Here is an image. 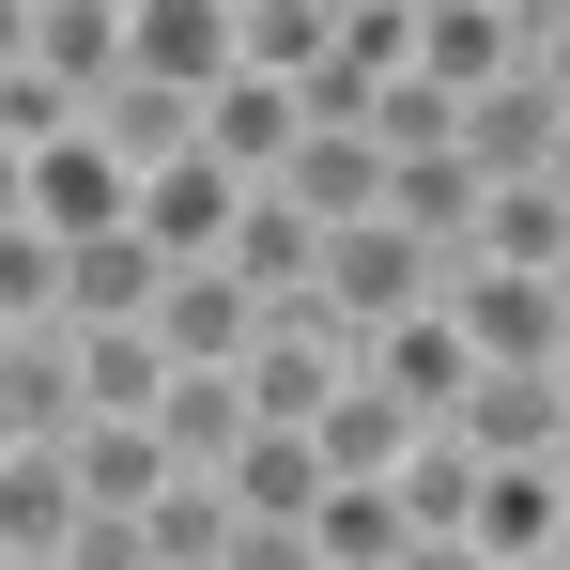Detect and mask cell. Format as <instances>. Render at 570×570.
Returning a JSON list of instances; mask_svg holds the SVG:
<instances>
[{
	"instance_id": "6da1fadb",
	"label": "cell",
	"mask_w": 570,
	"mask_h": 570,
	"mask_svg": "<svg viewBox=\"0 0 570 570\" xmlns=\"http://www.w3.org/2000/svg\"><path fill=\"white\" fill-rule=\"evenodd\" d=\"M432 293H448V263H432L401 216H355V232H324V308L355 324V355H371L385 324H416Z\"/></svg>"
},
{
	"instance_id": "7a4b0ae2",
	"label": "cell",
	"mask_w": 570,
	"mask_h": 570,
	"mask_svg": "<svg viewBox=\"0 0 570 570\" xmlns=\"http://www.w3.org/2000/svg\"><path fill=\"white\" fill-rule=\"evenodd\" d=\"M448 324H463L478 371H556L570 355V293L524 263H448Z\"/></svg>"
},
{
	"instance_id": "3957f363",
	"label": "cell",
	"mask_w": 570,
	"mask_h": 570,
	"mask_svg": "<svg viewBox=\"0 0 570 570\" xmlns=\"http://www.w3.org/2000/svg\"><path fill=\"white\" fill-rule=\"evenodd\" d=\"M232 216H247V170H232V155L139 170V247H155V263H232Z\"/></svg>"
},
{
	"instance_id": "277c9868",
	"label": "cell",
	"mask_w": 570,
	"mask_h": 570,
	"mask_svg": "<svg viewBox=\"0 0 570 570\" xmlns=\"http://www.w3.org/2000/svg\"><path fill=\"white\" fill-rule=\"evenodd\" d=\"M247 340H263V293L232 278V263H170V293H155V355H170V371H247Z\"/></svg>"
},
{
	"instance_id": "5b68a950",
	"label": "cell",
	"mask_w": 570,
	"mask_h": 570,
	"mask_svg": "<svg viewBox=\"0 0 570 570\" xmlns=\"http://www.w3.org/2000/svg\"><path fill=\"white\" fill-rule=\"evenodd\" d=\"M31 232H62V247H94V232H139V170L108 155L94 124L31 155Z\"/></svg>"
},
{
	"instance_id": "8992f818",
	"label": "cell",
	"mask_w": 570,
	"mask_h": 570,
	"mask_svg": "<svg viewBox=\"0 0 570 570\" xmlns=\"http://www.w3.org/2000/svg\"><path fill=\"white\" fill-rule=\"evenodd\" d=\"M263 186H278L308 232H355V216H385V139H371V124H308Z\"/></svg>"
},
{
	"instance_id": "52a82bcc",
	"label": "cell",
	"mask_w": 570,
	"mask_h": 570,
	"mask_svg": "<svg viewBox=\"0 0 570 570\" xmlns=\"http://www.w3.org/2000/svg\"><path fill=\"white\" fill-rule=\"evenodd\" d=\"M355 371H371L385 401H401V416H432V432H448V416H463V385H478V355H463V324H448V293H432L416 324H385Z\"/></svg>"
},
{
	"instance_id": "ba28073f",
	"label": "cell",
	"mask_w": 570,
	"mask_h": 570,
	"mask_svg": "<svg viewBox=\"0 0 570 570\" xmlns=\"http://www.w3.org/2000/svg\"><path fill=\"white\" fill-rule=\"evenodd\" d=\"M448 432H463L478 463H556V448H570V385L556 371H478Z\"/></svg>"
},
{
	"instance_id": "9c48e42d",
	"label": "cell",
	"mask_w": 570,
	"mask_h": 570,
	"mask_svg": "<svg viewBox=\"0 0 570 570\" xmlns=\"http://www.w3.org/2000/svg\"><path fill=\"white\" fill-rule=\"evenodd\" d=\"M62 432H78V340L0 324V448H62Z\"/></svg>"
},
{
	"instance_id": "30bf717a",
	"label": "cell",
	"mask_w": 570,
	"mask_h": 570,
	"mask_svg": "<svg viewBox=\"0 0 570 570\" xmlns=\"http://www.w3.org/2000/svg\"><path fill=\"white\" fill-rule=\"evenodd\" d=\"M124 78H170V94L247 78V62H232V0H139V16H124Z\"/></svg>"
},
{
	"instance_id": "8fae6325",
	"label": "cell",
	"mask_w": 570,
	"mask_h": 570,
	"mask_svg": "<svg viewBox=\"0 0 570 570\" xmlns=\"http://www.w3.org/2000/svg\"><path fill=\"white\" fill-rule=\"evenodd\" d=\"M463 170L478 186H540V170H556V94H540V78L463 94Z\"/></svg>"
},
{
	"instance_id": "7c38bea8",
	"label": "cell",
	"mask_w": 570,
	"mask_h": 570,
	"mask_svg": "<svg viewBox=\"0 0 570 570\" xmlns=\"http://www.w3.org/2000/svg\"><path fill=\"white\" fill-rule=\"evenodd\" d=\"M247 432H263V416H247V371H170L155 385V448H170L186 478H232Z\"/></svg>"
},
{
	"instance_id": "4fadbf2b",
	"label": "cell",
	"mask_w": 570,
	"mask_h": 570,
	"mask_svg": "<svg viewBox=\"0 0 570 570\" xmlns=\"http://www.w3.org/2000/svg\"><path fill=\"white\" fill-rule=\"evenodd\" d=\"M62 540H78V463L62 448H0V556L62 570Z\"/></svg>"
},
{
	"instance_id": "5bb4252c",
	"label": "cell",
	"mask_w": 570,
	"mask_h": 570,
	"mask_svg": "<svg viewBox=\"0 0 570 570\" xmlns=\"http://www.w3.org/2000/svg\"><path fill=\"white\" fill-rule=\"evenodd\" d=\"M293 139H308V94H293V78H216V94H200V155H232L247 186L278 170Z\"/></svg>"
},
{
	"instance_id": "9a60e30c",
	"label": "cell",
	"mask_w": 570,
	"mask_h": 570,
	"mask_svg": "<svg viewBox=\"0 0 570 570\" xmlns=\"http://www.w3.org/2000/svg\"><path fill=\"white\" fill-rule=\"evenodd\" d=\"M478 200H493V186L463 170V139H448V155H385V216H401L432 263H463V247H478Z\"/></svg>"
},
{
	"instance_id": "2e32d148",
	"label": "cell",
	"mask_w": 570,
	"mask_h": 570,
	"mask_svg": "<svg viewBox=\"0 0 570 570\" xmlns=\"http://www.w3.org/2000/svg\"><path fill=\"white\" fill-rule=\"evenodd\" d=\"M216 493H232V524H324V493H340V478H324V448H308V432H247Z\"/></svg>"
},
{
	"instance_id": "e0dca14e",
	"label": "cell",
	"mask_w": 570,
	"mask_h": 570,
	"mask_svg": "<svg viewBox=\"0 0 570 570\" xmlns=\"http://www.w3.org/2000/svg\"><path fill=\"white\" fill-rule=\"evenodd\" d=\"M62 463H78V509H155V493L186 478L170 448H155V416H78Z\"/></svg>"
},
{
	"instance_id": "ac0fdd59",
	"label": "cell",
	"mask_w": 570,
	"mask_h": 570,
	"mask_svg": "<svg viewBox=\"0 0 570 570\" xmlns=\"http://www.w3.org/2000/svg\"><path fill=\"white\" fill-rule=\"evenodd\" d=\"M556 524H570L556 463H493V478H478V524H463V540H478L493 570H540V556H556Z\"/></svg>"
},
{
	"instance_id": "d6986e66",
	"label": "cell",
	"mask_w": 570,
	"mask_h": 570,
	"mask_svg": "<svg viewBox=\"0 0 570 570\" xmlns=\"http://www.w3.org/2000/svg\"><path fill=\"white\" fill-rule=\"evenodd\" d=\"M78 278H62V340L78 324H155V293H170V263L139 247V232H94V247H62Z\"/></svg>"
},
{
	"instance_id": "ffe728a7",
	"label": "cell",
	"mask_w": 570,
	"mask_h": 570,
	"mask_svg": "<svg viewBox=\"0 0 570 570\" xmlns=\"http://www.w3.org/2000/svg\"><path fill=\"white\" fill-rule=\"evenodd\" d=\"M78 124H94L124 170H170V155H200V94H170V78H108Z\"/></svg>"
},
{
	"instance_id": "44dd1931",
	"label": "cell",
	"mask_w": 570,
	"mask_h": 570,
	"mask_svg": "<svg viewBox=\"0 0 570 570\" xmlns=\"http://www.w3.org/2000/svg\"><path fill=\"white\" fill-rule=\"evenodd\" d=\"M232 62L324 94V78H340V16H324V0H247V16H232Z\"/></svg>"
},
{
	"instance_id": "7402d4cb",
	"label": "cell",
	"mask_w": 570,
	"mask_h": 570,
	"mask_svg": "<svg viewBox=\"0 0 570 570\" xmlns=\"http://www.w3.org/2000/svg\"><path fill=\"white\" fill-rule=\"evenodd\" d=\"M416 432H432V416H401V401H385L371 371H355L340 401H324V416H308V448H324V478H401V448H416Z\"/></svg>"
},
{
	"instance_id": "603a6c76",
	"label": "cell",
	"mask_w": 570,
	"mask_h": 570,
	"mask_svg": "<svg viewBox=\"0 0 570 570\" xmlns=\"http://www.w3.org/2000/svg\"><path fill=\"white\" fill-rule=\"evenodd\" d=\"M478 478H493V463H478L463 432H416L385 493H401V524H416V540H463V524H478Z\"/></svg>"
},
{
	"instance_id": "cb8c5ba5",
	"label": "cell",
	"mask_w": 570,
	"mask_h": 570,
	"mask_svg": "<svg viewBox=\"0 0 570 570\" xmlns=\"http://www.w3.org/2000/svg\"><path fill=\"white\" fill-rule=\"evenodd\" d=\"M232 278L278 308V293H308V278H324V232H308L278 186H247V216H232Z\"/></svg>"
},
{
	"instance_id": "d4e9b609",
	"label": "cell",
	"mask_w": 570,
	"mask_h": 570,
	"mask_svg": "<svg viewBox=\"0 0 570 570\" xmlns=\"http://www.w3.org/2000/svg\"><path fill=\"white\" fill-rule=\"evenodd\" d=\"M31 62L94 108L108 78H124V0H47V16H31Z\"/></svg>"
},
{
	"instance_id": "484cf974",
	"label": "cell",
	"mask_w": 570,
	"mask_h": 570,
	"mask_svg": "<svg viewBox=\"0 0 570 570\" xmlns=\"http://www.w3.org/2000/svg\"><path fill=\"white\" fill-rule=\"evenodd\" d=\"M155 385H170L155 324H78V416H155Z\"/></svg>"
},
{
	"instance_id": "4316f807",
	"label": "cell",
	"mask_w": 570,
	"mask_h": 570,
	"mask_svg": "<svg viewBox=\"0 0 570 570\" xmlns=\"http://www.w3.org/2000/svg\"><path fill=\"white\" fill-rule=\"evenodd\" d=\"M463 263H524V278H556V263H570V200H556V186H493Z\"/></svg>"
},
{
	"instance_id": "83f0119b",
	"label": "cell",
	"mask_w": 570,
	"mask_h": 570,
	"mask_svg": "<svg viewBox=\"0 0 570 570\" xmlns=\"http://www.w3.org/2000/svg\"><path fill=\"white\" fill-rule=\"evenodd\" d=\"M308 540H324V570H401V556H416V524H401V493H385V478H340Z\"/></svg>"
},
{
	"instance_id": "f1b7e54d",
	"label": "cell",
	"mask_w": 570,
	"mask_h": 570,
	"mask_svg": "<svg viewBox=\"0 0 570 570\" xmlns=\"http://www.w3.org/2000/svg\"><path fill=\"white\" fill-rule=\"evenodd\" d=\"M139 540H155V570H232V493L216 478H170L139 509Z\"/></svg>"
},
{
	"instance_id": "f546056e",
	"label": "cell",
	"mask_w": 570,
	"mask_h": 570,
	"mask_svg": "<svg viewBox=\"0 0 570 570\" xmlns=\"http://www.w3.org/2000/svg\"><path fill=\"white\" fill-rule=\"evenodd\" d=\"M62 278H78V263H62V232H31V216H16V232H0V324H62Z\"/></svg>"
},
{
	"instance_id": "4dcf8cb0",
	"label": "cell",
	"mask_w": 570,
	"mask_h": 570,
	"mask_svg": "<svg viewBox=\"0 0 570 570\" xmlns=\"http://www.w3.org/2000/svg\"><path fill=\"white\" fill-rule=\"evenodd\" d=\"M62 570H155V540H139V509H78V540H62Z\"/></svg>"
},
{
	"instance_id": "1f68e13d",
	"label": "cell",
	"mask_w": 570,
	"mask_h": 570,
	"mask_svg": "<svg viewBox=\"0 0 570 570\" xmlns=\"http://www.w3.org/2000/svg\"><path fill=\"white\" fill-rule=\"evenodd\" d=\"M524 78H540V94H556V124H570V16L540 31V47H524Z\"/></svg>"
},
{
	"instance_id": "d6a6232c",
	"label": "cell",
	"mask_w": 570,
	"mask_h": 570,
	"mask_svg": "<svg viewBox=\"0 0 570 570\" xmlns=\"http://www.w3.org/2000/svg\"><path fill=\"white\" fill-rule=\"evenodd\" d=\"M16 216H31V155L0 139V232H16Z\"/></svg>"
},
{
	"instance_id": "836d02e7",
	"label": "cell",
	"mask_w": 570,
	"mask_h": 570,
	"mask_svg": "<svg viewBox=\"0 0 570 570\" xmlns=\"http://www.w3.org/2000/svg\"><path fill=\"white\" fill-rule=\"evenodd\" d=\"M401 570H493V556H478V540H416Z\"/></svg>"
},
{
	"instance_id": "e575fe53",
	"label": "cell",
	"mask_w": 570,
	"mask_h": 570,
	"mask_svg": "<svg viewBox=\"0 0 570 570\" xmlns=\"http://www.w3.org/2000/svg\"><path fill=\"white\" fill-rule=\"evenodd\" d=\"M540 186H556V200H570V124H556V170H540Z\"/></svg>"
},
{
	"instance_id": "d590c367",
	"label": "cell",
	"mask_w": 570,
	"mask_h": 570,
	"mask_svg": "<svg viewBox=\"0 0 570 570\" xmlns=\"http://www.w3.org/2000/svg\"><path fill=\"white\" fill-rule=\"evenodd\" d=\"M540 570H570V524H556V556H540Z\"/></svg>"
},
{
	"instance_id": "8d00e7d4",
	"label": "cell",
	"mask_w": 570,
	"mask_h": 570,
	"mask_svg": "<svg viewBox=\"0 0 570 570\" xmlns=\"http://www.w3.org/2000/svg\"><path fill=\"white\" fill-rule=\"evenodd\" d=\"M324 16H371V0H324Z\"/></svg>"
},
{
	"instance_id": "74e56055",
	"label": "cell",
	"mask_w": 570,
	"mask_h": 570,
	"mask_svg": "<svg viewBox=\"0 0 570 570\" xmlns=\"http://www.w3.org/2000/svg\"><path fill=\"white\" fill-rule=\"evenodd\" d=\"M556 293H570V263H556Z\"/></svg>"
},
{
	"instance_id": "f35d334b",
	"label": "cell",
	"mask_w": 570,
	"mask_h": 570,
	"mask_svg": "<svg viewBox=\"0 0 570 570\" xmlns=\"http://www.w3.org/2000/svg\"><path fill=\"white\" fill-rule=\"evenodd\" d=\"M556 385H570V355H556Z\"/></svg>"
},
{
	"instance_id": "ab89813d",
	"label": "cell",
	"mask_w": 570,
	"mask_h": 570,
	"mask_svg": "<svg viewBox=\"0 0 570 570\" xmlns=\"http://www.w3.org/2000/svg\"><path fill=\"white\" fill-rule=\"evenodd\" d=\"M124 16H139V0H124Z\"/></svg>"
},
{
	"instance_id": "60d3db41",
	"label": "cell",
	"mask_w": 570,
	"mask_h": 570,
	"mask_svg": "<svg viewBox=\"0 0 570 570\" xmlns=\"http://www.w3.org/2000/svg\"><path fill=\"white\" fill-rule=\"evenodd\" d=\"M232 16H247V0H232Z\"/></svg>"
},
{
	"instance_id": "b9f144b4",
	"label": "cell",
	"mask_w": 570,
	"mask_h": 570,
	"mask_svg": "<svg viewBox=\"0 0 570 570\" xmlns=\"http://www.w3.org/2000/svg\"><path fill=\"white\" fill-rule=\"evenodd\" d=\"M0 570H16V556H0Z\"/></svg>"
}]
</instances>
